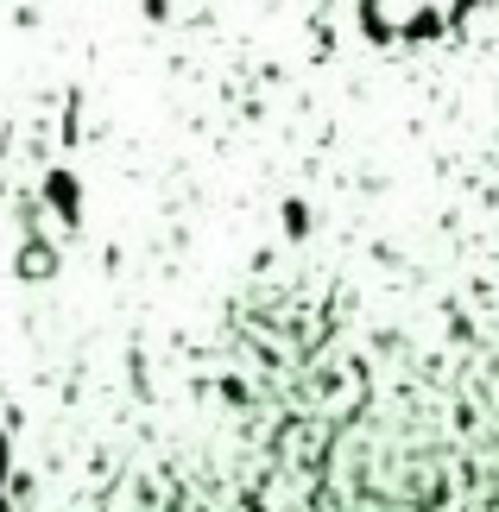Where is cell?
Returning a JSON list of instances; mask_svg holds the SVG:
<instances>
[{
    "label": "cell",
    "mask_w": 499,
    "mask_h": 512,
    "mask_svg": "<svg viewBox=\"0 0 499 512\" xmlns=\"http://www.w3.org/2000/svg\"><path fill=\"white\" fill-rule=\"evenodd\" d=\"M7 462H13V449H7V424H0V487H7Z\"/></svg>",
    "instance_id": "6da1fadb"
}]
</instances>
